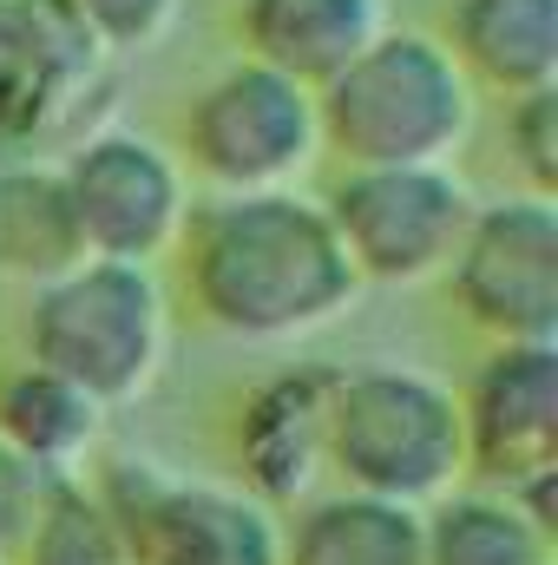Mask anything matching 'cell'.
Masks as SVG:
<instances>
[{
  "label": "cell",
  "mask_w": 558,
  "mask_h": 565,
  "mask_svg": "<svg viewBox=\"0 0 558 565\" xmlns=\"http://www.w3.org/2000/svg\"><path fill=\"white\" fill-rule=\"evenodd\" d=\"M184 244L197 309L244 342L309 335L362 289L329 211L296 191H224L184 217Z\"/></svg>",
  "instance_id": "cell-1"
},
{
  "label": "cell",
  "mask_w": 558,
  "mask_h": 565,
  "mask_svg": "<svg viewBox=\"0 0 558 565\" xmlns=\"http://www.w3.org/2000/svg\"><path fill=\"white\" fill-rule=\"evenodd\" d=\"M315 126L348 164H447L473 132V79L447 40L382 26L335 79L315 86Z\"/></svg>",
  "instance_id": "cell-2"
},
{
  "label": "cell",
  "mask_w": 558,
  "mask_h": 565,
  "mask_svg": "<svg viewBox=\"0 0 558 565\" xmlns=\"http://www.w3.org/2000/svg\"><path fill=\"white\" fill-rule=\"evenodd\" d=\"M26 349L40 369L66 375L73 388H86L99 408L139 402L164 369L171 349V322H164V296L144 264H106L86 257L66 277L40 282L33 309H26Z\"/></svg>",
  "instance_id": "cell-3"
},
{
  "label": "cell",
  "mask_w": 558,
  "mask_h": 565,
  "mask_svg": "<svg viewBox=\"0 0 558 565\" xmlns=\"http://www.w3.org/2000/svg\"><path fill=\"white\" fill-rule=\"evenodd\" d=\"M329 467L348 493L427 507L453 493L466 473V427L453 388L415 369H362L335 375L329 395Z\"/></svg>",
  "instance_id": "cell-4"
},
{
  "label": "cell",
  "mask_w": 558,
  "mask_h": 565,
  "mask_svg": "<svg viewBox=\"0 0 558 565\" xmlns=\"http://www.w3.org/2000/svg\"><path fill=\"white\" fill-rule=\"evenodd\" d=\"M184 151L217 191H289L322 151L315 93L264 60H230L191 93Z\"/></svg>",
  "instance_id": "cell-5"
},
{
  "label": "cell",
  "mask_w": 558,
  "mask_h": 565,
  "mask_svg": "<svg viewBox=\"0 0 558 565\" xmlns=\"http://www.w3.org/2000/svg\"><path fill=\"white\" fill-rule=\"evenodd\" d=\"M322 211L362 282H420L453 264L473 198L447 164H348Z\"/></svg>",
  "instance_id": "cell-6"
},
{
  "label": "cell",
  "mask_w": 558,
  "mask_h": 565,
  "mask_svg": "<svg viewBox=\"0 0 558 565\" xmlns=\"http://www.w3.org/2000/svg\"><path fill=\"white\" fill-rule=\"evenodd\" d=\"M126 533L132 565H282V526L257 493L164 480L158 467H119L99 487Z\"/></svg>",
  "instance_id": "cell-7"
},
{
  "label": "cell",
  "mask_w": 558,
  "mask_h": 565,
  "mask_svg": "<svg viewBox=\"0 0 558 565\" xmlns=\"http://www.w3.org/2000/svg\"><path fill=\"white\" fill-rule=\"evenodd\" d=\"M60 184H66L86 257L151 264L184 237V217H191L184 171L144 132H93V139H79L73 158L60 164Z\"/></svg>",
  "instance_id": "cell-8"
},
{
  "label": "cell",
  "mask_w": 558,
  "mask_h": 565,
  "mask_svg": "<svg viewBox=\"0 0 558 565\" xmlns=\"http://www.w3.org/2000/svg\"><path fill=\"white\" fill-rule=\"evenodd\" d=\"M112 79L79 0H0V151L66 132Z\"/></svg>",
  "instance_id": "cell-9"
},
{
  "label": "cell",
  "mask_w": 558,
  "mask_h": 565,
  "mask_svg": "<svg viewBox=\"0 0 558 565\" xmlns=\"http://www.w3.org/2000/svg\"><path fill=\"white\" fill-rule=\"evenodd\" d=\"M460 309L500 342H558V211L552 198L473 204L453 250Z\"/></svg>",
  "instance_id": "cell-10"
},
{
  "label": "cell",
  "mask_w": 558,
  "mask_h": 565,
  "mask_svg": "<svg viewBox=\"0 0 558 565\" xmlns=\"http://www.w3.org/2000/svg\"><path fill=\"white\" fill-rule=\"evenodd\" d=\"M460 427L466 467L506 493L558 473V342H500L460 402Z\"/></svg>",
  "instance_id": "cell-11"
},
{
  "label": "cell",
  "mask_w": 558,
  "mask_h": 565,
  "mask_svg": "<svg viewBox=\"0 0 558 565\" xmlns=\"http://www.w3.org/2000/svg\"><path fill=\"white\" fill-rule=\"evenodd\" d=\"M329 369H282L250 388L237 415V467L264 507H289L329 467Z\"/></svg>",
  "instance_id": "cell-12"
},
{
  "label": "cell",
  "mask_w": 558,
  "mask_h": 565,
  "mask_svg": "<svg viewBox=\"0 0 558 565\" xmlns=\"http://www.w3.org/2000/svg\"><path fill=\"white\" fill-rule=\"evenodd\" d=\"M382 26H388L382 0H237L244 60L277 66L309 93L335 79Z\"/></svg>",
  "instance_id": "cell-13"
},
{
  "label": "cell",
  "mask_w": 558,
  "mask_h": 565,
  "mask_svg": "<svg viewBox=\"0 0 558 565\" xmlns=\"http://www.w3.org/2000/svg\"><path fill=\"white\" fill-rule=\"evenodd\" d=\"M447 53L486 93H539L558 86V0H453Z\"/></svg>",
  "instance_id": "cell-14"
},
{
  "label": "cell",
  "mask_w": 558,
  "mask_h": 565,
  "mask_svg": "<svg viewBox=\"0 0 558 565\" xmlns=\"http://www.w3.org/2000/svg\"><path fill=\"white\" fill-rule=\"evenodd\" d=\"M99 422H106V408L86 388H73L66 375L40 369V362L13 369L0 382V440L26 467H40L46 480H66L99 447Z\"/></svg>",
  "instance_id": "cell-15"
},
{
  "label": "cell",
  "mask_w": 558,
  "mask_h": 565,
  "mask_svg": "<svg viewBox=\"0 0 558 565\" xmlns=\"http://www.w3.org/2000/svg\"><path fill=\"white\" fill-rule=\"evenodd\" d=\"M282 565H427L420 507L375 500V493L315 500L282 540Z\"/></svg>",
  "instance_id": "cell-16"
},
{
  "label": "cell",
  "mask_w": 558,
  "mask_h": 565,
  "mask_svg": "<svg viewBox=\"0 0 558 565\" xmlns=\"http://www.w3.org/2000/svg\"><path fill=\"white\" fill-rule=\"evenodd\" d=\"M86 264L66 184L53 164H0V277L53 282Z\"/></svg>",
  "instance_id": "cell-17"
},
{
  "label": "cell",
  "mask_w": 558,
  "mask_h": 565,
  "mask_svg": "<svg viewBox=\"0 0 558 565\" xmlns=\"http://www.w3.org/2000/svg\"><path fill=\"white\" fill-rule=\"evenodd\" d=\"M427 565H552V533L533 526L506 493H440L420 513Z\"/></svg>",
  "instance_id": "cell-18"
},
{
  "label": "cell",
  "mask_w": 558,
  "mask_h": 565,
  "mask_svg": "<svg viewBox=\"0 0 558 565\" xmlns=\"http://www.w3.org/2000/svg\"><path fill=\"white\" fill-rule=\"evenodd\" d=\"M20 553H26V565H132L119 520H112L106 500L86 493L73 473H66V480H46L40 513H33V526H26Z\"/></svg>",
  "instance_id": "cell-19"
},
{
  "label": "cell",
  "mask_w": 558,
  "mask_h": 565,
  "mask_svg": "<svg viewBox=\"0 0 558 565\" xmlns=\"http://www.w3.org/2000/svg\"><path fill=\"white\" fill-rule=\"evenodd\" d=\"M506 145H513V164L533 184V198H552L558 191V86H539V93L513 99Z\"/></svg>",
  "instance_id": "cell-20"
},
{
  "label": "cell",
  "mask_w": 558,
  "mask_h": 565,
  "mask_svg": "<svg viewBox=\"0 0 558 565\" xmlns=\"http://www.w3.org/2000/svg\"><path fill=\"white\" fill-rule=\"evenodd\" d=\"M79 13L106 40V53H144L178 26L184 0H79Z\"/></svg>",
  "instance_id": "cell-21"
},
{
  "label": "cell",
  "mask_w": 558,
  "mask_h": 565,
  "mask_svg": "<svg viewBox=\"0 0 558 565\" xmlns=\"http://www.w3.org/2000/svg\"><path fill=\"white\" fill-rule=\"evenodd\" d=\"M40 493H46V473L26 467V460L0 440V553L26 540V526H33V513H40Z\"/></svg>",
  "instance_id": "cell-22"
}]
</instances>
